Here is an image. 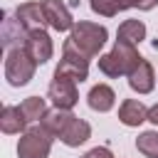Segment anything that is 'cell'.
<instances>
[{
	"label": "cell",
	"mask_w": 158,
	"mask_h": 158,
	"mask_svg": "<svg viewBox=\"0 0 158 158\" xmlns=\"http://www.w3.org/2000/svg\"><path fill=\"white\" fill-rule=\"evenodd\" d=\"M141 54L136 49V44L121 42L116 40V44L111 47V52L99 57V72L106 77H128L138 64H141Z\"/></svg>",
	"instance_id": "6da1fadb"
},
{
	"label": "cell",
	"mask_w": 158,
	"mask_h": 158,
	"mask_svg": "<svg viewBox=\"0 0 158 158\" xmlns=\"http://www.w3.org/2000/svg\"><path fill=\"white\" fill-rule=\"evenodd\" d=\"M106 37H109V32H106V27H104V25L86 22V20L74 22V27L69 30V40H72V42H74V47H77L79 52H84L89 59H91V57H96V54L104 49Z\"/></svg>",
	"instance_id": "7a4b0ae2"
},
{
	"label": "cell",
	"mask_w": 158,
	"mask_h": 158,
	"mask_svg": "<svg viewBox=\"0 0 158 158\" xmlns=\"http://www.w3.org/2000/svg\"><path fill=\"white\" fill-rule=\"evenodd\" d=\"M37 62L25 52V47H12L7 49L5 57V79L10 86H25L30 84V79L35 77Z\"/></svg>",
	"instance_id": "3957f363"
},
{
	"label": "cell",
	"mask_w": 158,
	"mask_h": 158,
	"mask_svg": "<svg viewBox=\"0 0 158 158\" xmlns=\"http://www.w3.org/2000/svg\"><path fill=\"white\" fill-rule=\"evenodd\" d=\"M52 141L54 136L49 131H44L42 126H32L17 141V158H47L52 151Z\"/></svg>",
	"instance_id": "277c9868"
},
{
	"label": "cell",
	"mask_w": 158,
	"mask_h": 158,
	"mask_svg": "<svg viewBox=\"0 0 158 158\" xmlns=\"http://www.w3.org/2000/svg\"><path fill=\"white\" fill-rule=\"evenodd\" d=\"M54 74L72 77L74 81H79V84H81V81L89 77V57H86L84 52H79V49L74 47V42H72V40H67V42L62 44V59H59V64H57Z\"/></svg>",
	"instance_id": "5b68a950"
},
{
	"label": "cell",
	"mask_w": 158,
	"mask_h": 158,
	"mask_svg": "<svg viewBox=\"0 0 158 158\" xmlns=\"http://www.w3.org/2000/svg\"><path fill=\"white\" fill-rule=\"evenodd\" d=\"M47 99H49L57 109H72V106L79 101L77 81H74L72 77L54 74V79L49 81V89H47Z\"/></svg>",
	"instance_id": "8992f818"
},
{
	"label": "cell",
	"mask_w": 158,
	"mask_h": 158,
	"mask_svg": "<svg viewBox=\"0 0 158 158\" xmlns=\"http://www.w3.org/2000/svg\"><path fill=\"white\" fill-rule=\"evenodd\" d=\"M25 52L37 62V64H47L54 54V44H52V37L44 32V27L40 30H30L27 37H25Z\"/></svg>",
	"instance_id": "52a82bcc"
},
{
	"label": "cell",
	"mask_w": 158,
	"mask_h": 158,
	"mask_svg": "<svg viewBox=\"0 0 158 158\" xmlns=\"http://www.w3.org/2000/svg\"><path fill=\"white\" fill-rule=\"evenodd\" d=\"M42 2V10H44V17H47V25L57 32H67L74 27V20H72V12L69 7L62 2V0H40Z\"/></svg>",
	"instance_id": "ba28073f"
},
{
	"label": "cell",
	"mask_w": 158,
	"mask_h": 158,
	"mask_svg": "<svg viewBox=\"0 0 158 158\" xmlns=\"http://www.w3.org/2000/svg\"><path fill=\"white\" fill-rule=\"evenodd\" d=\"M15 17L20 20V25H22L27 32H30V30H40V27L47 25L42 2H22V5L15 10Z\"/></svg>",
	"instance_id": "9c48e42d"
},
{
	"label": "cell",
	"mask_w": 158,
	"mask_h": 158,
	"mask_svg": "<svg viewBox=\"0 0 158 158\" xmlns=\"http://www.w3.org/2000/svg\"><path fill=\"white\" fill-rule=\"evenodd\" d=\"M86 104H89L91 111L106 114V111H111L114 104H116V91H114L109 84H96V86L89 89V94H86Z\"/></svg>",
	"instance_id": "30bf717a"
},
{
	"label": "cell",
	"mask_w": 158,
	"mask_h": 158,
	"mask_svg": "<svg viewBox=\"0 0 158 158\" xmlns=\"http://www.w3.org/2000/svg\"><path fill=\"white\" fill-rule=\"evenodd\" d=\"M72 118H74V114H72V109H47V114L42 116V121H40V126L44 128V131H49L54 138H59L62 133H64V128L72 123Z\"/></svg>",
	"instance_id": "8fae6325"
},
{
	"label": "cell",
	"mask_w": 158,
	"mask_h": 158,
	"mask_svg": "<svg viewBox=\"0 0 158 158\" xmlns=\"http://www.w3.org/2000/svg\"><path fill=\"white\" fill-rule=\"evenodd\" d=\"M128 86H131L133 91H138V94L153 91V86H156V74H153V67H151L148 59H141V64L128 74Z\"/></svg>",
	"instance_id": "7c38bea8"
},
{
	"label": "cell",
	"mask_w": 158,
	"mask_h": 158,
	"mask_svg": "<svg viewBox=\"0 0 158 158\" xmlns=\"http://www.w3.org/2000/svg\"><path fill=\"white\" fill-rule=\"evenodd\" d=\"M118 121L123 126H131V128L133 126H141L143 121H148V109L138 99H126L118 106Z\"/></svg>",
	"instance_id": "4fadbf2b"
},
{
	"label": "cell",
	"mask_w": 158,
	"mask_h": 158,
	"mask_svg": "<svg viewBox=\"0 0 158 158\" xmlns=\"http://www.w3.org/2000/svg\"><path fill=\"white\" fill-rule=\"evenodd\" d=\"M91 138V126L84 121V118H72V123L64 128V133L59 136V141L64 143V146H69V148H79L81 143H86Z\"/></svg>",
	"instance_id": "5bb4252c"
},
{
	"label": "cell",
	"mask_w": 158,
	"mask_h": 158,
	"mask_svg": "<svg viewBox=\"0 0 158 158\" xmlns=\"http://www.w3.org/2000/svg\"><path fill=\"white\" fill-rule=\"evenodd\" d=\"M0 128H2V133H25L27 131V118L20 111V106H2Z\"/></svg>",
	"instance_id": "9a60e30c"
},
{
	"label": "cell",
	"mask_w": 158,
	"mask_h": 158,
	"mask_svg": "<svg viewBox=\"0 0 158 158\" xmlns=\"http://www.w3.org/2000/svg\"><path fill=\"white\" fill-rule=\"evenodd\" d=\"M116 40L128 42V44H141V42L146 40V25H143L141 20H123V22L118 25Z\"/></svg>",
	"instance_id": "2e32d148"
},
{
	"label": "cell",
	"mask_w": 158,
	"mask_h": 158,
	"mask_svg": "<svg viewBox=\"0 0 158 158\" xmlns=\"http://www.w3.org/2000/svg\"><path fill=\"white\" fill-rule=\"evenodd\" d=\"M91 10L96 15H104V17H114L118 15L121 10H128V7H136L133 0H89Z\"/></svg>",
	"instance_id": "e0dca14e"
},
{
	"label": "cell",
	"mask_w": 158,
	"mask_h": 158,
	"mask_svg": "<svg viewBox=\"0 0 158 158\" xmlns=\"http://www.w3.org/2000/svg\"><path fill=\"white\" fill-rule=\"evenodd\" d=\"M20 111L25 114L27 123H32V121H42V116L47 114V101H44L42 96H27V99L20 104Z\"/></svg>",
	"instance_id": "ac0fdd59"
},
{
	"label": "cell",
	"mask_w": 158,
	"mask_h": 158,
	"mask_svg": "<svg viewBox=\"0 0 158 158\" xmlns=\"http://www.w3.org/2000/svg\"><path fill=\"white\" fill-rule=\"evenodd\" d=\"M136 148L146 158H158V131H143L136 138Z\"/></svg>",
	"instance_id": "d6986e66"
},
{
	"label": "cell",
	"mask_w": 158,
	"mask_h": 158,
	"mask_svg": "<svg viewBox=\"0 0 158 158\" xmlns=\"http://www.w3.org/2000/svg\"><path fill=\"white\" fill-rule=\"evenodd\" d=\"M81 158H114V153L106 148V146H96V148H91V151H86Z\"/></svg>",
	"instance_id": "ffe728a7"
},
{
	"label": "cell",
	"mask_w": 158,
	"mask_h": 158,
	"mask_svg": "<svg viewBox=\"0 0 158 158\" xmlns=\"http://www.w3.org/2000/svg\"><path fill=\"white\" fill-rule=\"evenodd\" d=\"M133 2H136L138 10H153L158 5V0H133Z\"/></svg>",
	"instance_id": "44dd1931"
},
{
	"label": "cell",
	"mask_w": 158,
	"mask_h": 158,
	"mask_svg": "<svg viewBox=\"0 0 158 158\" xmlns=\"http://www.w3.org/2000/svg\"><path fill=\"white\" fill-rule=\"evenodd\" d=\"M148 121H151V123H153V126H158V104H156V106H151V109H148Z\"/></svg>",
	"instance_id": "7402d4cb"
}]
</instances>
